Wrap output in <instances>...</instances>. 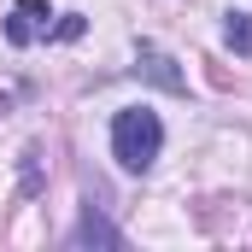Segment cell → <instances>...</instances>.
<instances>
[{
  "instance_id": "6da1fadb",
  "label": "cell",
  "mask_w": 252,
  "mask_h": 252,
  "mask_svg": "<svg viewBox=\"0 0 252 252\" xmlns=\"http://www.w3.org/2000/svg\"><path fill=\"white\" fill-rule=\"evenodd\" d=\"M158 147H164V124H158V112H147V106H129L112 118V158L124 164V170H147L153 158H158Z\"/></svg>"
},
{
  "instance_id": "7a4b0ae2",
  "label": "cell",
  "mask_w": 252,
  "mask_h": 252,
  "mask_svg": "<svg viewBox=\"0 0 252 252\" xmlns=\"http://www.w3.org/2000/svg\"><path fill=\"white\" fill-rule=\"evenodd\" d=\"M47 18H53L47 0H18L12 18H6V41H12V47H30L35 35H47Z\"/></svg>"
},
{
  "instance_id": "3957f363",
  "label": "cell",
  "mask_w": 252,
  "mask_h": 252,
  "mask_svg": "<svg viewBox=\"0 0 252 252\" xmlns=\"http://www.w3.org/2000/svg\"><path fill=\"white\" fill-rule=\"evenodd\" d=\"M70 247H124V229L100 205H82V223L70 229Z\"/></svg>"
},
{
  "instance_id": "277c9868",
  "label": "cell",
  "mask_w": 252,
  "mask_h": 252,
  "mask_svg": "<svg viewBox=\"0 0 252 252\" xmlns=\"http://www.w3.org/2000/svg\"><path fill=\"white\" fill-rule=\"evenodd\" d=\"M135 59H141V76H147V82H158V88H170V94H182V88H188V82H182V70H176V59H170L164 47L141 41V53H135Z\"/></svg>"
},
{
  "instance_id": "5b68a950",
  "label": "cell",
  "mask_w": 252,
  "mask_h": 252,
  "mask_svg": "<svg viewBox=\"0 0 252 252\" xmlns=\"http://www.w3.org/2000/svg\"><path fill=\"white\" fill-rule=\"evenodd\" d=\"M223 41H229V53L252 59V12H229V24H223Z\"/></svg>"
},
{
  "instance_id": "8992f818",
  "label": "cell",
  "mask_w": 252,
  "mask_h": 252,
  "mask_svg": "<svg viewBox=\"0 0 252 252\" xmlns=\"http://www.w3.org/2000/svg\"><path fill=\"white\" fill-rule=\"evenodd\" d=\"M53 35H59V41H76V35H82V18H76V12H64L59 24H53Z\"/></svg>"
}]
</instances>
